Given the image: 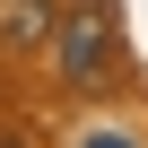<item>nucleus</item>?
Here are the masks:
<instances>
[{
  "mask_svg": "<svg viewBox=\"0 0 148 148\" xmlns=\"http://www.w3.org/2000/svg\"><path fill=\"white\" fill-rule=\"evenodd\" d=\"M52 70L70 87H96L113 70V9L105 0H70V9L52 18Z\"/></svg>",
  "mask_w": 148,
  "mask_h": 148,
  "instance_id": "f257e3e1",
  "label": "nucleus"
},
{
  "mask_svg": "<svg viewBox=\"0 0 148 148\" xmlns=\"http://www.w3.org/2000/svg\"><path fill=\"white\" fill-rule=\"evenodd\" d=\"M0 26H9V44H35V35H52V9H44V0H9Z\"/></svg>",
  "mask_w": 148,
  "mask_h": 148,
  "instance_id": "f03ea898",
  "label": "nucleus"
},
{
  "mask_svg": "<svg viewBox=\"0 0 148 148\" xmlns=\"http://www.w3.org/2000/svg\"><path fill=\"white\" fill-rule=\"evenodd\" d=\"M79 148H139V139H131V131H113V122H105V131H87V139H79Z\"/></svg>",
  "mask_w": 148,
  "mask_h": 148,
  "instance_id": "7ed1b4c3",
  "label": "nucleus"
}]
</instances>
